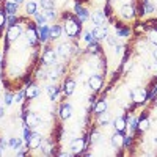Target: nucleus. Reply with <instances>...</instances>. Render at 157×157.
Here are the masks:
<instances>
[{"label": "nucleus", "instance_id": "f257e3e1", "mask_svg": "<svg viewBox=\"0 0 157 157\" xmlns=\"http://www.w3.org/2000/svg\"><path fill=\"white\" fill-rule=\"evenodd\" d=\"M64 30H66V35L68 36H71V38H74V36H77L78 35V32H80V19H69L66 24H64Z\"/></svg>", "mask_w": 157, "mask_h": 157}, {"label": "nucleus", "instance_id": "f03ea898", "mask_svg": "<svg viewBox=\"0 0 157 157\" xmlns=\"http://www.w3.org/2000/svg\"><path fill=\"white\" fill-rule=\"evenodd\" d=\"M130 96H132V99L137 102V104H143L146 99H148V93L145 88H134L132 91H130Z\"/></svg>", "mask_w": 157, "mask_h": 157}, {"label": "nucleus", "instance_id": "7ed1b4c3", "mask_svg": "<svg viewBox=\"0 0 157 157\" xmlns=\"http://www.w3.org/2000/svg\"><path fill=\"white\" fill-rule=\"evenodd\" d=\"M57 58H58L57 50H52V49H47L44 52V57H43L46 64H57Z\"/></svg>", "mask_w": 157, "mask_h": 157}, {"label": "nucleus", "instance_id": "20e7f679", "mask_svg": "<svg viewBox=\"0 0 157 157\" xmlns=\"http://www.w3.org/2000/svg\"><path fill=\"white\" fill-rule=\"evenodd\" d=\"M71 151L74 152V154H80L82 151H83V148H85V140L83 138H75V140H72V143H71Z\"/></svg>", "mask_w": 157, "mask_h": 157}, {"label": "nucleus", "instance_id": "39448f33", "mask_svg": "<svg viewBox=\"0 0 157 157\" xmlns=\"http://www.w3.org/2000/svg\"><path fill=\"white\" fill-rule=\"evenodd\" d=\"M91 33H93V36H94V39H98V41H99V39H104V38H107V29L105 27H104V25H94V29H93V32H91Z\"/></svg>", "mask_w": 157, "mask_h": 157}, {"label": "nucleus", "instance_id": "423d86ee", "mask_svg": "<svg viewBox=\"0 0 157 157\" xmlns=\"http://www.w3.org/2000/svg\"><path fill=\"white\" fill-rule=\"evenodd\" d=\"M88 83H90V88H91V90L98 91V90L102 86V77H101V75H98V74L91 75V77L88 78Z\"/></svg>", "mask_w": 157, "mask_h": 157}, {"label": "nucleus", "instance_id": "0eeeda50", "mask_svg": "<svg viewBox=\"0 0 157 157\" xmlns=\"http://www.w3.org/2000/svg\"><path fill=\"white\" fill-rule=\"evenodd\" d=\"M19 36H21V27H17V25H11L10 30H8L6 39H8V41H16Z\"/></svg>", "mask_w": 157, "mask_h": 157}, {"label": "nucleus", "instance_id": "6e6552de", "mask_svg": "<svg viewBox=\"0 0 157 157\" xmlns=\"http://www.w3.org/2000/svg\"><path fill=\"white\" fill-rule=\"evenodd\" d=\"M69 54H71V46L69 44H60L57 47V55L60 58H68Z\"/></svg>", "mask_w": 157, "mask_h": 157}, {"label": "nucleus", "instance_id": "1a4fd4ad", "mask_svg": "<svg viewBox=\"0 0 157 157\" xmlns=\"http://www.w3.org/2000/svg\"><path fill=\"white\" fill-rule=\"evenodd\" d=\"M91 21H93L94 25H104V22H105V14H104V11H94L93 14H91Z\"/></svg>", "mask_w": 157, "mask_h": 157}, {"label": "nucleus", "instance_id": "9d476101", "mask_svg": "<svg viewBox=\"0 0 157 157\" xmlns=\"http://www.w3.org/2000/svg\"><path fill=\"white\" fill-rule=\"evenodd\" d=\"M25 124H27L29 127H36L39 124V116L35 115V113H27V116H25Z\"/></svg>", "mask_w": 157, "mask_h": 157}, {"label": "nucleus", "instance_id": "9b49d317", "mask_svg": "<svg viewBox=\"0 0 157 157\" xmlns=\"http://www.w3.org/2000/svg\"><path fill=\"white\" fill-rule=\"evenodd\" d=\"M49 36H50V29L47 25H41L38 30V39H41V43H46Z\"/></svg>", "mask_w": 157, "mask_h": 157}, {"label": "nucleus", "instance_id": "f8f14e48", "mask_svg": "<svg viewBox=\"0 0 157 157\" xmlns=\"http://www.w3.org/2000/svg\"><path fill=\"white\" fill-rule=\"evenodd\" d=\"M112 146L113 148H120V146H123V143H124V135H123V132H120L118 130V134H115V135H112Z\"/></svg>", "mask_w": 157, "mask_h": 157}, {"label": "nucleus", "instance_id": "ddd939ff", "mask_svg": "<svg viewBox=\"0 0 157 157\" xmlns=\"http://www.w3.org/2000/svg\"><path fill=\"white\" fill-rule=\"evenodd\" d=\"M41 141H43V138H41V134H38V132H33V135H32V138L29 140V146L32 148V149H36L39 145H41Z\"/></svg>", "mask_w": 157, "mask_h": 157}, {"label": "nucleus", "instance_id": "4468645a", "mask_svg": "<svg viewBox=\"0 0 157 157\" xmlns=\"http://www.w3.org/2000/svg\"><path fill=\"white\" fill-rule=\"evenodd\" d=\"M121 14H123L124 19H132L135 16V11H134V8L130 5H123L121 6Z\"/></svg>", "mask_w": 157, "mask_h": 157}, {"label": "nucleus", "instance_id": "2eb2a0df", "mask_svg": "<svg viewBox=\"0 0 157 157\" xmlns=\"http://www.w3.org/2000/svg\"><path fill=\"white\" fill-rule=\"evenodd\" d=\"M38 94H39V86L38 85H29L27 91H25V96L29 99H35V98H38Z\"/></svg>", "mask_w": 157, "mask_h": 157}, {"label": "nucleus", "instance_id": "dca6fc26", "mask_svg": "<svg viewBox=\"0 0 157 157\" xmlns=\"http://www.w3.org/2000/svg\"><path fill=\"white\" fill-rule=\"evenodd\" d=\"M60 115L63 120H68V118L72 115V107L69 105V104H63L61 109H60Z\"/></svg>", "mask_w": 157, "mask_h": 157}, {"label": "nucleus", "instance_id": "f3484780", "mask_svg": "<svg viewBox=\"0 0 157 157\" xmlns=\"http://www.w3.org/2000/svg\"><path fill=\"white\" fill-rule=\"evenodd\" d=\"M27 41L30 44H36V41H38V32L35 30V27H29V30H27Z\"/></svg>", "mask_w": 157, "mask_h": 157}, {"label": "nucleus", "instance_id": "a211bd4d", "mask_svg": "<svg viewBox=\"0 0 157 157\" xmlns=\"http://www.w3.org/2000/svg\"><path fill=\"white\" fill-rule=\"evenodd\" d=\"M46 91H47V96H49L50 101H55V99H57V96H58V88H57V85H47Z\"/></svg>", "mask_w": 157, "mask_h": 157}, {"label": "nucleus", "instance_id": "6ab92c4d", "mask_svg": "<svg viewBox=\"0 0 157 157\" xmlns=\"http://www.w3.org/2000/svg\"><path fill=\"white\" fill-rule=\"evenodd\" d=\"M8 145H10V148H11V149L19 151V149L22 148V140H21V138H17V137H13V138H10Z\"/></svg>", "mask_w": 157, "mask_h": 157}, {"label": "nucleus", "instance_id": "aec40b11", "mask_svg": "<svg viewBox=\"0 0 157 157\" xmlns=\"http://www.w3.org/2000/svg\"><path fill=\"white\" fill-rule=\"evenodd\" d=\"M75 14L78 16V19L80 21H86L88 17H90V14H88V11L85 10V8H82V6H78V5H75Z\"/></svg>", "mask_w": 157, "mask_h": 157}, {"label": "nucleus", "instance_id": "412c9836", "mask_svg": "<svg viewBox=\"0 0 157 157\" xmlns=\"http://www.w3.org/2000/svg\"><path fill=\"white\" fill-rule=\"evenodd\" d=\"M113 126L116 130H120V132H124V129H126V118H118V120L113 121Z\"/></svg>", "mask_w": 157, "mask_h": 157}, {"label": "nucleus", "instance_id": "4be33fe9", "mask_svg": "<svg viewBox=\"0 0 157 157\" xmlns=\"http://www.w3.org/2000/svg\"><path fill=\"white\" fill-rule=\"evenodd\" d=\"M17 5L16 2H8L5 3V11H6V14H16L17 13Z\"/></svg>", "mask_w": 157, "mask_h": 157}, {"label": "nucleus", "instance_id": "5701e85b", "mask_svg": "<svg viewBox=\"0 0 157 157\" xmlns=\"http://www.w3.org/2000/svg\"><path fill=\"white\" fill-rule=\"evenodd\" d=\"M36 10H38L36 2H29L27 5H25V11H27V14H29V16H35L36 13H38Z\"/></svg>", "mask_w": 157, "mask_h": 157}, {"label": "nucleus", "instance_id": "b1692460", "mask_svg": "<svg viewBox=\"0 0 157 157\" xmlns=\"http://www.w3.org/2000/svg\"><path fill=\"white\" fill-rule=\"evenodd\" d=\"M74 90H75V83H74V80H68L66 83H64V86H63V91L66 93L68 96H71L72 93H74Z\"/></svg>", "mask_w": 157, "mask_h": 157}, {"label": "nucleus", "instance_id": "393cba45", "mask_svg": "<svg viewBox=\"0 0 157 157\" xmlns=\"http://www.w3.org/2000/svg\"><path fill=\"white\" fill-rule=\"evenodd\" d=\"M94 112H96L98 115H101V113H104V112H107V102H105V101H99L96 105H94Z\"/></svg>", "mask_w": 157, "mask_h": 157}, {"label": "nucleus", "instance_id": "a878e982", "mask_svg": "<svg viewBox=\"0 0 157 157\" xmlns=\"http://www.w3.org/2000/svg\"><path fill=\"white\" fill-rule=\"evenodd\" d=\"M61 32H63V29L60 27V25H54V27L50 29V38H54V39H57L60 35H61Z\"/></svg>", "mask_w": 157, "mask_h": 157}, {"label": "nucleus", "instance_id": "bb28decb", "mask_svg": "<svg viewBox=\"0 0 157 157\" xmlns=\"http://www.w3.org/2000/svg\"><path fill=\"white\" fill-rule=\"evenodd\" d=\"M35 19H36V24L39 25V27H41V25H46V22H47V17L44 14H41V13H36Z\"/></svg>", "mask_w": 157, "mask_h": 157}, {"label": "nucleus", "instance_id": "cd10ccee", "mask_svg": "<svg viewBox=\"0 0 157 157\" xmlns=\"http://www.w3.org/2000/svg\"><path fill=\"white\" fill-rule=\"evenodd\" d=\"M143 8H145L146 13H154V5L151 3V0H143Z\"/></svg>", "mask_w": 157, "mask_h": 157}, {"label": "nucleus", "instance_id": "c85d7f7f", "mask_svg": "<svg viewBox=\"0 0 157 157\" xmlns=\"http://www.w3.org/2000/svg\"><path fill=\"white\" fill-rule=\"evenodd\" d=\"M109 121H110V115H109L107 112H104V113H101V118H99V123H101L102 126H105V124H109Z\"/></svg>", "mask_w": 157, "mask_h": 157}, {"label": "nucleus", "instance_id": "c756f323", "mask_svg": "<svg viewBox=\"0 0 157 157\" xmlns=\"http://www.w3.org/2000/svg\"><path fill=\"white\" fill-rule=\"evenodd\" d=\"M32 135H33V132H32V127L25 126V127H24V140L29 143V140L32 138Z\"/></svg>", "mask_w": 157, "mask_h": 157}, {"label": "nucleus", "instance_id": "7c9ffc66", "mask_svg": "<svg viewBox=\"0 0 157 157\" xmlns=\"http://www.w3.org/2000/svg\"><path fill=\"white\" fill-rule=\"evenodd\" d=\"M41 6L44 10H52L54 8V0H41Z\"/></svg>", "mask_w": 157, "mask_h": 157}, {"label": "nucleus", "instance_id": "2f4dec72", "mask_svg": "<svg viewBox=\"0 0 157 157\" xmlns=\"http://www.w3.org/2000/svg\"><path fill=\"white\" fill-rule=\"evenodd\" d=\"M107 43H109L112 47H115V46L118 44V41H116V36H113V35H107Z\"/></svg>", "mask_w": 157, "mask_h": 157}, {"label": "nucleus", "instance_id": "473e14b6", "mask_svg": "<svg viewBox=\"0 0 157 157\" xmlns=\"http://www.w3.org/2000/svg\"><path fill=\"white\" fill-rule=\"evenodd\" d=\"M116 35H118V36H129V35H130V30H129V29H118Z\"/></svg>", "mask_w": 157, "mask_h": 157}, {"label": "nucleus", "instance_id": "72a5a7b5", "mask_svg": "<svg viewBox=\"0 0 157 157\" xmlns=\"http://www.w3.org/2000/svg\"><path fill=\"white\" fill-rule=\"evenodd\" d=\"M44 16H46L47 19H50V21L57 17V14H55V11H54V10H46V14H44Z\"/></svg>", "mask_w": 157, "mask_h": 157}, {"label": "nucleus", "instance_id": "f704fd0d", "mask_svg": "<svg viewBox=\"0 0 157 157\" xmlns=\"http://www.w3.org/2000/svg\"><path fill=\"white\" fill-rule=\"evenodd\" d=\"M138 127H140L141 130H148V127H149V121H148V120H141L140 124H138Z\"/></svg>", "mask_w": 157, "mask_h": 157}, {"label": "nucleus", "instance_id": "c9c22d12", "mask_svg": "<svg viewBox=\"0 0 157 157\" xmlns=\"http://www.w3.org/2000/svg\"><path fill=\"white\" fill-rule=\"evenodd\" d=\"M129 124H130V130H132V132L138 127V121H137V120H134V118H130V120H129Z\"/></svg>", "mask_w": 157, "mask_h": 157}, {"label": "nucleus", "instance_id": "e433bc0d", "mask_svg": "<svg viewBox=\"0 0 157 157\" xmlns=\"http://www.w3.org/2000/svg\"><path fill=\"white\" fill-rule=\"evenodd\" d=\"M13 101H14V96L10 94V93H6V94H5V104H6V105H10V104H13Z\"/></svg>", "mask_w": 157, "mask_h": 157}, {"label": "nucleus", "instance_id": "4c0bfd02", "mask_svg": "<svg viewBox=\"0 0 157 157\" xmlns=\"http://www.w3.org/2000/svg\"><path fill=\"white\" fill-rule=\"evenodd\" d=\"M149 38H151V41L157 46V29H155V30H152V32L149 33Z\"/></svg>", "mask_w": 157, "mask_h": 157}, {"label": "nucleus", "instance_id": "58836bf2", "mask_svg": "<svg viewBox=\"0 0 157 157\" xmlns=\"http://www.w3.org/2000/svg\"><path fill=\"white\" fill-rule=\"evenodd\" d=\"M6 22H8L10 27H11V25H14L16 24V14H10V17L6 19Z\"/></svg>", "mask_w": 157, "mask_h": 157}, {"label": "nucleus", "instance_id": "ea45409f", "mask_svg": "<svg viewBox=\"0 0 157 157\" xmlns=\"http://www.w3.org/2000/svg\"><path fill=\"white\" fill-rule=\"evenodd\" d=\"M24 96H25V93H24V91H19V93L14 96V101L19 104V102H22V99H24Z\"/></svg>", "mask_w": 157, "mask_h": 157}, {"label": "nucleus", "instance_id": "a19ab883", "mask_svg": "<svg viewBox=\"0 0 157 157\" xmlns=\"http://www.w3.org/2000/svg\"><path fill=\"white\" fill-rule=\"evenodd\" d=\"M99 138H101V134L99 132H94L93 135L90 137V140H91V143H96V141H99Z\"/></svg>", "mask_w": 157, "mask_h": 157}, {"label": "nucleus", "instance_id": "79ce46f5", "mask_svg": "<svg viewBox=\"0 0 157 157\" xmlns=\"http://www.w3.org/2000/svg\"><path fill=\"white\" fill-rule=\"evenodd\" d=\"M93 39H94V36H93V33H85V41L90 44V43H93Z\"/></svg>", "mask_w": 157, "mask_h": 157}, {"label": "nucleus", "instance_id": "37998d69", "mask_svg": "<svg viewBox=\"0 0 157 157\" xmlns=\"http://www.w3.org/2000/svg\"><path fill=\"white\" fill-rule=\"evenodd\" d=\"M5 22H6V17H5V14H3V13H0V27H3V25H5Z\"/></svg>", "mask_w": 157, "mask_h": 157}, {"label": "nucleus", "instance_id": "c03bdc74", "mask_svg": "<svg viewBox=\"0 0 157 157\" xmlns=\"http://www.w3.org/2000/svg\"><path fill=\"white\" fill-rule=\"evenodd\" d=\"M130 143H132V137H126V138H124V143H123V146H129Z\"/></svg>", "mask_w": 157, "mask_h": 157}, {"label": "nucleus", "instance_id": "a18cd8bd", "mask_svg": "<svg viewBox=\"0 0 157 157\" xmlns=\"http://www.w3.org/2000/svg\"><path fill=\"white\" fill-rule=\"evenodd\" d=\"M47 77H50V78H52V80H55V78L58 77V74H57L55 71H52V72H49V74H47Z\"/></svg>", "mask_w": 157, "mask_h": 157}, {"label": "nucleus", "instance_id": "49530a36", "mask_svg": "<svg viewBox=\"0 0 157 157\" xmlns=\"http://www.w3.org/2000/svg\"><path fill=\"white\" fill-rule=\"evenodd\" d=\"M36 75H38V78H46V77H47V74H46V71H39V72H38Z\"/></svg>", "mask_w": 157, "mask_h": 157}, {"label": "nucleus", "instance_id": "de8ad7c7", "mask_svg": "<svg viewBox=\"0 0 157 157\" xmlns=\"http://www.w3.org/2000/svg\"><path fill=\"white\" fill-rule=\"evenodd\" d=\"M130 68H132V63L126 61V63H124V71H127V69H130Z\"/></svg>", "mask_w": 157, "mask_h": 157}, {"label": "nucleus", "instance_id": "09e8293b", "mask_svg": "<svg viewBox=\"0 0 157 157\" xmlns=\"http://www.w3.org/2000/svg\"><path fill=\"white\" fill-rule=\"evenodd\" d=\"M155 96H157V86L154 88V91H152V93H151V96H149V98H152V99H154Z\"/></svg>", "mask_w": 157, "mask_h": 157}, {"label": "nucleus", "instance_id": "8fccbe9b", "mask_svg": "<svg viewBox=\"0 0 157 157\" xmlns=\"http://www.w3.org/2000/svg\"><path fill=\"white\" fill-rule=\"evenodd\" d=\"M3 115H5V110H3V107H0V118H3Z\"/></svg>", "mask_w": 157, "mask_h": 157}, {"label": "nucleus", "instance_id": "3c124183", "mask_svg": "<svg viewBox=\"0 0 157 157\" xmlns=\"http://www.w3.org/2000/svg\"><path fill=\"white\" fill-rule=\"evenodd\" d=\"M152 55H154V60H155V61H157V49H155V50H154V54H152Z\"/></svg>", "mask_w": 157, "mask_h": 157}, {"label": "nucleus", "instance_id": "603ef678", "mask_svg": "<svg viewBox=\"0 0 157 157\" xmlns=\"http://www.w3.org/2000/svg\"><path fill=\"white\" fill-rule=\"evenodd\" d=\"M13 2H16V3H21V2H22V0H13Z\"/></svg>", "mask_w": 157, "mask_h": 157}, {"label": "nucleus", "instance_id": "864d4df0", "mask_svg": "<svg viewBox=\"0 0 157 157\" xmlns=\"http://www.w3.org/2000/svg\"><path fill=\"white\" fill-rule=\"evenodd\" d=\"M154 143H155V145H157V137H154Z\"/></svg>", "mask_w": 157, "mask_h": 157}, {"label": "nucleus", "instance_id": "5fc2aeb1", "mask_svg": "<svg viewBox=\"0 0 157 157\" xmlns=\"http://www.w3.org/2000/svg\"><path fill=\"white\" fill-rule=\"evenodd\" d=\"M155 104H157V99H155Z\"/></svg>", "mask_w": 157, "mask_h": 157}]
</instances>
